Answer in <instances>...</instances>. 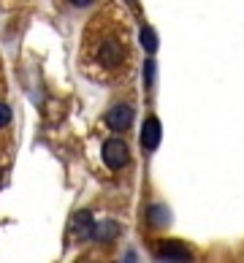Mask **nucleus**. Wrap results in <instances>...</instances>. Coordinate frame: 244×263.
<instances>
[{"mask_svg":"<svg viewBox=\"0 0 244 263\" xmlns=\"http://www.w3.org/2000/svg\"><path fill=\"white\" fill-rule=\"evenodd\" d=\"M82 71L92 82L114 84L128 79L133 68V41L128 19L109 3L98 11L84 27L82 35Z\"/></svg>","mask_w":244,"mask_h":263,"instance_id":"nucleus-1","label":"nucleus"},{"mask_svg":"<svg viewBox=\"0 0 244 263\" xmlns=\"http://www.w3.org/2000/svg\"><path fill=\"white\" fill-rule=\"evenodd\" d=\"M103 163L109 165L111 171H120V168H125V165L130 163V147L125 144L122 139H109L103 144Z\"/></svg>","mask_w":244,"mask_h":263,"instance_id":"nucleus-2","label":"nucleus"},{"mask_svg":"<svg viewBox=\"0 0 244 263\" xmlns=\"http://www.w3.org/2000/svg\"><path fill=\"white\" fill-rule=\"evenodd\" d=\"M133 106L130 103H117L109 109V114H106V125H109V130L114 133H125L133 125Z\"/></svg>","mask_w":244,"mask_h":263,"instance_id":"nucleus-3","label":"nucleus"},{"mask_svg":"<svg viewBox=\"0 0 244 263\" xmlns=\"http://www.w3.org/2000/svg\"><path fill=\"white\" fill-rule=\"evenodd\" d=\"M158 258L168 260V263H187L193 258V252L187 250V245H182V241H160L158 245Z\"/></svg>","mask_w":244,"mask_h":263,"instance_id":"nucleus-4","label":"nucleus"},{"mask_svg":"<svg viewBox=\"0 0 244 263\" xmlns=\"http://www.w3.org/2000/svg\"><path fill=\"white\" fill-rule=\"evenodd\" d=\"M160 136H163L160 120H158V117H146V122H144V128H141V144H144V149H149V152L158 149Z\"/></svg>","mask_w":244,"mask_h":263,"instance_id":"nucleus-5","label":"nucleus"},{"mask_svg":"<svg viewBox=\"0 0 244 263\" xmlns=\"http://www.w3.org/2000/svg\"><path fill=\"white\" fill-rule=\"evenodd\" d=\"M71 231H73V236H76V239H92V231H95L92 214H90V212H79V214H73Z\"/></svg>","mask_w":244,"mask_h":263,"instance_id":"nucleus-6","label":"nucleus"},{"mask_svg":"<svg viewBox=\"0 0 244 263\" xmlns=\"http://www.w3.org/2000/svg\"><path fill=\"white\" fill-rule=\"evenodd\" d=\"M120 236V226L114 220H103V222H95V231H92V239L98 241H114Z\"/></svg>","mask_w":244,"mask_h":263,"instance_id":"nucleus-7","label":"nucleus"},{"mask_svg":"<svg viewBox=\"0 0 244 263\" xmlns=\"http://www.w3.org/2000/svg\"><path fill=\"white\" fill-rule=\"evenodd\" d=\"M146 217H149L152 226L160 228V226H168V222H171V212L165 209V206H160V203H152L149 212H146Z\"/></svg>","mask_w":244,"mask_h":263,"instance_id":"nucleus-8","label":"nucleus"},{"mask_svg":"<svg viewBox=\"0 0 244 263\" xmlns=\"http://www.w3.org/2000/svg\"><path fill=\"white\" fill-rule=\"evenodd\" d=\"M141 46H144V49L149 52V54L158 52V35H155V30H152L149 25L141 27Z\"/></svg>","mask_w":244,"mask_h":263,"instance_id":"nucleus-9","label":"nucleus"},{"mask_svg":"<svg viewBox=\"0 0 244 263\" xmlns=\"http://www.w3.org/2000/svg\"><path fill=\"white\" fill-rule=\"evenodd\" d=\"M8 122H11V109L6 103H0V128H6Z\"/></svg>","mask_w":244,"mask_h":263,"instance_id":"nucleus-10","label":"nucleus"},{"mask_svg":"<svg viewBox=\"0 0 244 263\" xmlns=\"http://www.w3.org/2000/svg\"><path fill=\"white\" fill-rule=\"evenodd\" d=\"M152 71H155V63H146V68H144V79L146 82H152V76H155Z\"/></svg>","mask_w":244,"mask_h":263,"instance_id":"nucleus-11","label":"nucleus"},{"mask_svg":"<svg viewBox=\"0 0 244 263\" xmlns=\"http://www.w3.org/2000/svg\"><path fill=\"white\" fill-rule=\"evenodd\" d=\"M71 6H76V8H84V6H92L95 0H68Z\"/></svg>","mask_w":244,"mask_h":263,"instance_id":"nucleus-12","label":"nucleus"},{"mask_svg":"<svg viewBox=\"0 0 244 263\" xmlns=\"http://www.w3.org/2000/svg\"><path fill=\"white\" fill-rule=\"evenodd\" d=\"M128 263H136V255H133V252H128Z\"/></svg>","mask_w":244,"mask_h":263,"instance_id":"nucleus-13","label":"nucleus"}]
</instances>
